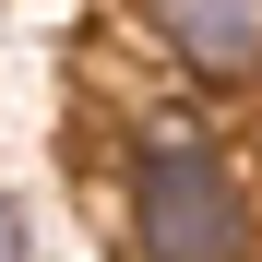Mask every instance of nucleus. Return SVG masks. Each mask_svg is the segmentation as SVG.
<instances>
[{
	"instance_id": "nucleus-2",
	"label": "nucleus",
	"mask_w": 262,
	"mask_h": 262,
	"mask_svg": "<svg viewBox=\"0 0 262 262\" xmlns=\"http://www.w3.org/2000/svg\"><path fill=\"white\" fill-rule=\"evenodd\" d=\"M155 36L191 72H262V0H155Z\"/></svg>"
},
{
	"instance_id": "nucleus-3",
	"label": "nucleus",
	"mask_w": 262,
	"mask_h": 262,
	"mask_svg": "<svg viewBox=\"0 0 262 262\" xmlns=\"http://www.w3.org/2000/svg\"><path fill=\"white\" fill-rule=\"evenodd\" d=\"M0 262H24V203H0Z\"/></svg>"
},
{
	"instance_id": "nucleus-1",
	"label": "nucleus",
	"mask_w": 262,
	"mask_h": 262,
	"mask_svg": "<svg viewBox=\"0 0 262 262\" xmlns=\"http://www.w3.org/2000/svg\"><path fill=\"white\" fill-rule=\"evenodd\" d=\"M131 238H143L155 262H238L250 214H238L227 155H214L191 119H155V131H143V167H131Z\"/></svg>"
}]
</instances>
